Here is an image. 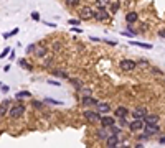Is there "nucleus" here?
<instances>
[{
	"label": "nucleus",
	"instance_id": "15",
	"mask_svg": "<svg viewBox=\"0 0 165 148\" xmlns=\"http://www.w3.org/2000/svg\"><path fill=\"white\" fill-rule=\"evenodd\" d=\"M137 20H139V15L135 13V12H129V13H126V22L131 26H132V23H135Z\"/></svg>",
	"mask_w": 165,
	"mask_h": 148
},
{
	"label": "nucleus",
	"instance_id": "45",
	"mask_svg": "<svg viewBox=\"0 0 165 148\" xmlns=\"http://www.w3.org/2000/svg\"><path fill=\"white\" fill-rule=\"evenodd\" d=\"M135 148H144V146H142V143H137V145H135Z\"/></svg>",
	"mask_w": 165,
	"mask_h": 148
},
{
	"label": "nucleus",
	"instance_id": "39",
	"mask_svg": "<svg viewBox=\"0 0 165 148\" xmlns=\"http://www.w3.org/2000/svg\"><path fill=\"white\" fill-rule=\"evenodd\" d=\"M45 102H48V104H61L58 101H53V99H45Z\"/></svg>",
	"mask_w": 165,
	"mask_h": 148
},
{
	"label": "nucleus",
	"instance_id": "16",
	"mask_svg": "<svg viewBox=\"0 0 165 148\" xmlns=\"http://www.w3.org/2000/svg\"><path fill=\"white\" fill-rule=\"evenodd\" d=\"M98 112H99V114H109L111 105H109V104H106V102H99L98 104Z\"/></svg>",
	"mask_w": 165,
	"mask_h": 148
},
{
	"label": "nucleus",
	"instance_id": "3",
	"mask_svg": "<svg viewBox=\"0 0 165 148\" xmlns=\"http://www.w3.org/2000/svg\"><path fill=\"white\" fill-rule=\"evenodd\" d=\"M83 115H84V119L89 122H101V119H102V115L96 110H84Z\"/></svg>",
	"mask_w": 165,
	"mask_h": 148
},
{
	"label": "nucleus",
	"instance_id": "24",
	"mask_svg": "<svg viewBox=\"0 0 165 148\" xmlns=\"http://www.w3.org/2000/svg\"><path fill=\"white\" fill-rule=\"evenodd\" d=\"M31 105H33V107H35V109H38V110H41V109H43V107H45V104H43L41 101H33V102H31Z\"/></svg>",
	"mask_w": 165,
	"mask_h": 148
},
{
	"label": "nucleus",
	"instance_id": "17",
	"mask_svg": "<svg viewBox=\"0 0 165 148\" xmlns=\"http://www.w3.org/2000/svg\"><path fill=\"white\" fill-rule=\"evenodd\" d=\"M107 148H117L119 146V137H109L106 140Z\"/></svg>",
	"mask_w": 165,
	"mask_h": 148
},
{
	"label": "nucleus",
	"instance_id": "13",
	"mask_svg": "<svg viewBox=\"0 0 165 148\" xmlns=\"http://www.w3.org/2000/svg\"><path fill=\"white\" fill-rule=\"evenodd\" d=\"M157 122H159V115H155V114H147V117L144 119L145 125H157Z\"/></svg>",
	"mask_w": 165,
	"mask_h": 148
},
{
	"label": "nucleus",
	"instance_id": "19",
	"mask_svg": "<svg viewBox=\"0 0 165 148\" xmlns=\"http://www.w3.org/2000/svg\"><path fill=\"white\" fill-rule=\"evenodd\" d=\"M70 82L73 84V86L76 87V89L79 91V92H81V89H83V82L79 81V79H70Z\"/></svg>",
	"mask_w": 165,
	"mask_h": 148
},
{
	"label": "nucleus",
	"instance_id": "41",
	"mask_svg": "<svg viewBox=\"0 0 165 148\" xmlns=\"http://www.w3.org/2000/svg\"><path fill=\"white\" fill-rule=\"evenodd\" d=\"M71 30L76 31V33H83V30H81V28H71Z\"/></svg>",
	"mask_w": 165,
	"mask_h": 148
},
{
	"label": "nucleus",
	"instance_id": "11",
	"mask_svg": "<svg viewBox=\"0 0 165 148\" xmlns=\"http://www.w3.org/2000/svg\"><path fill=\"white\" fill-rule=\"evenodd\" d=\"M99 104L98 99H94V97H83L81 99V105L83 107H96Z\"/></svg>",
	"mask_w": 165,
	"mask_h": 148
},
{
	"label": "nucleus",
	"instance_id": "29",
	"mask_svg": "<svg viewBox=\"0 0 165 148\" xmlns=\"http://www.w3.org/2000/svg\"><path fill=\"white\" fill-rule=\"evenodd\" d=\"M10 53H12V50H10L9 46H7L5 50H3L2 53H0V59H2V58H5V56H7V54H10Z\"/></svg>",
	"mask_w": 165,
	"mask_h": 148
},
{
	"label": "nucleus",
	"instance_id": "43",
	"mask_svg": "<svg viewBox=\"0 0 165 148\" xmlns=\"http://www.w3.org/2000/svg\"><path fill=\"white\" fill-rule=\"evenodd\" d=\"M48 82H50L51 86H59V82H58V81H48Z\"/></svg>",
	"mask_w": 165,
	"mask_h": 148
},
{
	"label": "nucleus",
	"instance_id": "27",
	"mask_svg": "<svg viewBox=\"0 0 165 148\" xmlns=\"http://www.w3.org/2000/svg\"><path fill=\"white\" fill-rule=\"evenodd\" d=\"M53 73H55V76H59V77H64V79H68V74L64 73V71H58V69H56V71H53Z\"/></svg>",
	"mask_w": 165,
	"mask_h": 148
},
{
	"label": "nucleus",
	"instance_id": "26",
	"mask_svg": "<svg viewBox=\"0 0 165 148\" xmlns=\"http://www.w3.org/2000/svg\"><path fill=\"white\" fill-rule=\"evenodd\" d=\"M17 33H18V28H13V30H12V31H10V33H3V35H2V36H3V38H5V40H7V38H10V36H13V35H17Z\"/></svg>",
	"mask_w": 165,
	"mask_h": 148
},
{
	"label": "nucleus",
	"instance_id": "5",
	"mask_svg": "<svg viewBox=\"0 0 165 148\" xmlns=\"http://www.w3.org/2000/svg\"><path fill=\"white\" fill-rule=\"evenodd\" d=\"M109 12H107L106 9H98L94 12V18L96 20H99V22H107V20H109Z\"/></svg>",
	"mask_w": 165,
	"mask_h": 148
},
{
	"label": "nucleus",
	"instance_id": "30",
	"mask_svg": "<svg viewBox=\"0 0 165 148\" xmlns=\"http://www.w3.org/2000/svg\"><path fill=\"white\" fill-rule=\"evenodd\" d=\"M81 94H83V97H91V89H81Z\"/></svg>",
	"mask_w": 165,
	"mask_h": 148
},
{
	"label": "nucleus",
	"instance_id": "21",
	"mask_svg": "<svg viewBox=\"0 0 165 148\" xmlns=\"http://www.w3.org/2000/svg\"><path fill=\"white\" fill-rule=\"evenodd\" d=\"M109 9H111V12H112V13H116V12H117V10L120 9V2H111Z\"/></svg>",
	"mask_w": 165,
	"mask_h": 148
},
{
	"label": "nucleus",
	"instance_id": "37",
	"mask_svg": "<svg viewBox=\"0 0 165 148\" xmlns=\"http://www.w3.org/2000/svg\"><path fill=\"white\" fill-rule=\"evenodd\" d=\"M51 63H53V59H51V58H46L45 59V66H51Z\"/></svg>",
	"mask_w": 165,
	"mask_h": 148
},
{
	"label": "nucleus",
	"instance_id": "42",
	"mask_svg": "<svg viewBox=\"0 0 165 148\" xmlns=\"http://www.w3.org/2000/svg\"><path fill=\"white\" fill-rule=\"evenodd\" d=\"M139 64H149L147 59H139Z\"/></svg>",
	"mask_w": 165,
	"mask_h": 148
},
{
	"label": "nucleus",
	"instance_id": "36",
	"mask_svg": "<svg viewBox=\"0 0 165 148\" xmlns=\"http://www.w3.org/2000/svg\"><path fill=\"white\" fill-rule=\"evenodd\" d=\"M122 35H124V36H134V33H131L129 30H124V31H122Z\"/></svg>",
	"mask_w": 165,
	"mask_h": 148
},
{
	"label": "nucleus",
	"instance_id": "46",
	"mask_svg": "<svg viewBox=\"0 0 165 148\" xmlns=\"http://www.w3.org/2000/svg\"><path fill=\"white\" fill-rule=\"evenodd\" d=\"M163 82H165V81H163Z\"/></svg>",
	"mask_w": 165,
	"mask_h": 148
},
{
	"label": "nucleus",
	"instance_id": "10",
	"mask_svg": "<svg viewBox=\"0 0 165 148\" xmlns=\"http://www.w3.org/2000/svg\"><path fill=\"white\" fill-rule=\"evenodd\" d=\"M10 107H12V102L9 101V99H7V101H2V102H0V117H5V115L9 114Z\"/></svg>",
	"mask_w": 165,
	"mask_h": 148
},
{
	"label": "nucleus",
	"instance_id": "14",
	"mask_svg": "<svg viewBox=\"0 0 165 148\" xmlns=\"http://www.w3.org/2000/svg\"><path fill=\"white\" fill-rule=\"evenodd\" d=\"M35 56H37V58H46V56H48V48L46 46H37V50H35Z\"/></svg>",
	"mask_w": 165,
	"mask_h": 148
},
{
	"label": "nucleus",
	"instance_id": "6",
	"mask_svg": "<svg viewBox=\"0 0 165 148\" xmlns=\"http://www.w3.org/2000/svg\"><path fill=\"white\" fill-rule=\"evenodd\" d=\"M116 117H111V115H104V117L101 119V125L102 129H111V127L116 125Z\"/></svg>",
	"mask_w": 165,
	"mask_h": 148
},
{
	"label": "nucleus",
	"instance_id": "23",
	"mask_svg": "<svg viewBox=\"0 0 165 148\" xmlns=\"http://www.w3.org/2000/svg\"><path fill=\"white\" fill-rule=\"evenodd\" d=\"M18 64H20V66H22V67H25V69H31V66H30V63H28V61H27V59H23V58H22V59H18Z\"/></svg>",
	"mask_w": 165,
	"mask_h": 148
},
{
	"label": "nucleus",
	"instance_id": "31",
	"mask_svg": "<svg viewBox=\"0 0 165 148\" xmlns=\"http://www.w3.org/2000/svg\"><path fill=\"white\" fill-rule=\"evenodd\" d=\"M117 122L120 123V127H129V123H131V122L127 120V119H119Z\"/></svg>",
	"mask_w": 165,
	"mask_h": 148
},
{
	"label": "nucleus",
	"instance_id": "33",
	"mask_svg": "<svg viewBox=\"0 0 165 148\" xmlns=\"http://www.w3.org/2000/svg\"><path fill=\"white\" fill-rule=\"evenodd\" d=\"M31 18H33L35 22H38V20H40V13H38V12H33V13H31Z\"/></svg>",
	"mask_w": 165,
	"mask_h": 148
},
{
	"label": "nucleus",
	"instance_id": "32",
	"mask_svg": "<svg viewBox=\"0 0 165 148\" xmlns=\"http://www.w3.org/2000/svg\"><path fill=\"white\" fill-rule=\"evenodd\" d=\"M68 23H70L71 26H73V25L76 26V25H78V23H79V20H76V18H70V20H68Z\"/></svg>",
	"mask_w": 165,
	"mask_h": 148
},
{
	"label": "nucleus",
	"instance_id": "7",
	"mask_svg": "<svg viewBox=\"0 0 165 148\" xmlns=\"http://www.w3.org/2000/svg\"><path fill=\"white\" fill-rule=\"evenodd\" d=\"M127 115H129V109L127 107H124V105H119V107H116V110H114V117L117 119H127Z\"/></svg>",
	"mask_w": 165,
	"mask_h": 148
},
{
	"label": "nucleus",
	"instance_id": "47",
	"mask_svg": "<svg viewBox=\"0 0 165 148\" xmlns=\"http://www.w3.org/2000/svg\"><path fill=\"white\" fill-rule=\"evenodd\" d=\"M117 148H119V146H117Z\"/></svg>",
	"mask_w": 165,
	"mask_h": 148
},
{
	"label": "nucleus",
	"instance_id": "12",
	"mask_svg": "<svg viewBox=\"0 0 165 148\" xmlns=\"http://www.w3.org/2000/svg\"><path fill=\"white\" fill-rule=\"evenodd\" d=\"M160 132V127L159 125H145L144 127V133L147 135V137H150V135H155Z\"/></svg>",
	"mask_w": 165,
	"mask_h": 148
},
{
	"label": "nucleus",
	"instance_id": "28",
	"mask_svg": "<svg viewBox=\"0 0 165 148\" xmlns=\"http://www.w3.org/2000/svg\"><path fill=\"white\" fill-rule=\"evenodd\" d=\"M66 5L68 7H79V2H78V0H68Z\"/></svg>",
	"mask_w": 165,
	"mask_h": 148
},
{
	"label": "nucleus",
	"instance_id": "18",
	"mask_svg": "<svg viewBox=\"0 0 165 148\" xmlns=\"http://www.w3.org/2000/svg\"><path fill=\"white\" fill-rule=\"evenodd\" d=\"M96 133H98V138L99 140H107V138L111 137V133L107 132V129H101V130L96 132Z\"/></svg>",
	"mask_w": 165,
	"mask_h": 148
},
{
	"label": "nucleus",
	"instance_id": "44",
	"mask_svg": "<svg viewBox=\"0 0 165 148\" xmlns=\"http://www.w3.org/2000/svg\"><path fill=\"white\" fill-rule=\"evenodd\" d=\"M159 142H160V143H162V145H163V143H165V137H160V140H159Z\"/></svg>",
	"mask_w": 165,
	"mask_h": 148
},
{
	"label": "nucleus",
	"instance_id": "9",
	"mask_svg": "<svg viewBox=\"0 0 165 148\" xmlns=\"http://www.w3.org/2000/svg\"><path fill=\"white\" fill-rule=\"evenodd\" d=\"M144 127H145L144 120H132L131 123H129V130L131 132H140Z\"/></svg>",
	"mask_w": 165,
	"mask_h": 148
},
{
	"label": "nucleus",
	"instance_id": "20",
	"mask_svg": "<svg viewBox=\"0 0 165 148\" xmlns=\"http://www.w3.org/2000/svg\"><path fill=\"white\" fill-rule=\"evenodd\" d=\"M30 95H31L30 91H18V94L15 95V97H17V99H23V97H30Z\"/></svg>",
	"mask_w": 165,
	"mask_h": 148
},
{
	"label": "nucleus",
	"instance_id": "1",
	"mask_svg": "<svg viewBox=\"0 0 165 148\" xmlns=\"http://www.w3.org/2000/svg\"><path fill=\"white\" fill-rule=\"evenodd\" d=\"M23 114H25V105H23L22 102H20V104H15V105H12L10 110H9V117H10V119H20Z\"/></svg>",
	"mask_w": 165,
	"mask_h": 148
},
{
	"label": "nucleus",
	"instance_id": "8",
	"mask_svg": "<svg viewBox=\"0 0 165 148\" xmlns=\"http://www.w3.org/2000/svg\"><path fill=\"white\" fill-rule=\"evenodd\" d=\"M94 17V12H92L91 7H83L81 10H79V18L81 20H89Z\"/></svg>",
	"mask_w": 165,
	"mask_h": 148
},
{
	"label": "nucleus",
	"instance_id": "35",
	"mask_svg": "<svg viewBox=\"0 0 165 148\" xmlns=\"http://www.w3.org/2000/svg\"><path fill=\"white\" fill-rule=\"evenodd\" d=\"M150 69H152V73H154V74H157V76H160V74H163V73H162V71H160V69H157V67H150Z\"/></svg>",
	"mask_w": 165,
	"mask_h": 148
},
{
	"label": "nucleus",
	"instance_id": "4",
	"mask_svg": "<svg viewBox=\"0 0 165 148\" xmlns=\"http://www.w3.org/2000/svg\"><path fill=\"white\" fill-rule=\"evenodd\" d=\"M132 117H134V120H144V119L147 117V110H145V107H142V105L135 107V109L132 110Z\"/></svg>",
	"mask_w": 165,
	"mask_h": 148
},
{
	"label": "nucleus",
	"instance_id": "22",
	"mask_svg": "<svg viewBox=\"0 0 165 148\" xmlns=\"http://www.w3.org/2000/svg\"><path fill=\"white\" fill-rule=\"evenodd\" d=\"M109 132H111V137H119V133H120V129H119V127H111V129H109Z\"/></svg>",
	"mask_w": 165,
	"mask_h": 148
},
{
	"label": "nucleus",
	"instance_id": "25",
	"mask_svg": "<svg viewBox=\"0 0 165 148\" xmlns=\"http://www.w3.org/2000/svg\"><path fill=\"white\" fill-rule=\"evenodd\" d=\"M132 45L140 46V48H145V50H152V45H147V43H139V41H132Z\"/></svg>",
	"mask_w": 165,
	"mask_h": 148
},
{
	"label": "nucleus",
	"instance_id": "2",
	"mask_svg": "<svg viewBox=\"0 0 165 148\" xmlns=\"http://www.w3.org/2000/svg\"><path fill=\"white\" fill-rule=\"evenodd\" d=\"M119 67L122 71H126V73H131V71H134L135 67H137V63L132 61V59H122V61L119 63Z\"/></svg>",
	"mask_w": 165,
	"mask_h": 148
},
{
	"label": "nucleus",
	"instance_id": "38",
	"mask_svg": "<svg viewBox=\"0 0 165 148\" xmlns=\"http://www.w3.org/2000/svg\"><path fill=\"white\" fill-rule=\"evenodd\" d=\"M159 36H160V38H165V28H162V30H159Z\"/></svg>",
	"mask_w": 165,
	"mask_h": 148
},
{
	"label": "nucleus",
	"instance_id": "34",
	"mask_svg": "<svg viewBox=\"0 0 165 148\" xmlns=\"http://www.w3.org/2000/svg\"><path fill=\"white\" fill-rule=\"evenodd\" d=\"M35 50H37V45H30L27 48V53H31V51H35Z\"/></svg>",
	"mask_w": 165,
	"mask_h": 148
},
{
	"label": "nucleus",
	"instance_id": "40",
	"mask_svg": "<svg viewBox=\"0 0 165 148\" xmlns=\"http://www.w3.org/2000/svg\"><path fill=\"white\" fill-rule=\"evenodd\" d=\"M9 91H10L9 86H2V92H9Z\"/></svg>",
	"mask_w": 165,
	"mask_h": 148
}]
</instances>
